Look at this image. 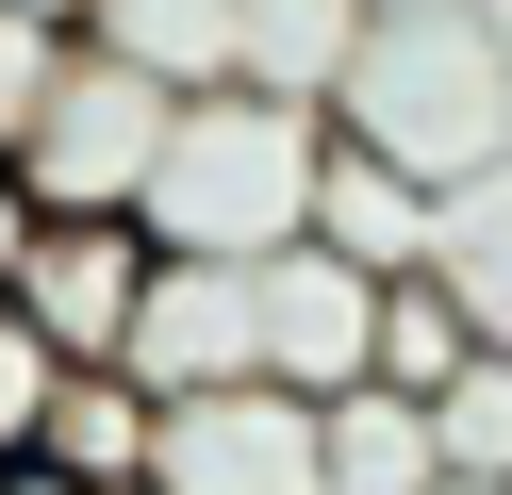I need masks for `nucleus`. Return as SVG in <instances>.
Instances as JSON below:
<instances>
[{"label":"nucleus","instance_id":"1","mask_svg":"<svg viewBox=\"0 0 512 495\" xmlns=\"http://www.w3.org/2000/svg\"><path fill=\"white\" fill-rule=\"evenodd\" d=\"M314 198H331V99L281 83H199L149 165V248L182 264H281L314 248Z\"/></svg>","mask_w":512,"mask_h":495},{"label":"nucleus","instance_id":"2","mask_svg":"<svg viewBox=\"0 0 512 495\" xmlns=\"http://www.w3.org/2000/svg\"><path fill=\"white\" fill-rule=\"evenodd\" d=\"M364 149H397L413 182H479L512 165V17L496 0H380L364 66L331 99Z\"/></svg>","mask_w":512,"mask_h":495},{"label":"nucleus","instance_id":"3","mask_svg":"<svg viewBox=\"0 0 512 495\" xmlns=\"http://www.w3.org/2000/svg\"><path fill=\"white\" fill-rule=\"evenodd\" d=\"M166 132H182V83H149V66H116L100 33H83L17 165H34V198H50V215H149V165H166Z\"/></svg>","mask_w":512,"mask_h":495},{"label":"nucleus","instance_id":"4","mask_svg":"<svg viewBox=\"0 0 512 495\" xmlns=\"http://www.w3.org/2000/svg\"><path fill=\"white\" fill-rule=\"evenodd\" d=\"M149 495H331V396H298V380L166 396V429H149Z\"/></svg>","mask_w":512,"mask_h":495},{"label":"nucleus","instance_id":"5","mask_svg":"<svg viewBox=\"0 0 512 495\" xmlns=\"http://www.w3.org/2000/svg\"><path fill=\"white\" fill-rule=\"evenodd\" d=\"M248 297H265V380H298V396H364L380 380V264H347L331 231L248 264Z\"/></svg>","mask_w":512,"mask_h":495},{"label":"nucleus","instance_id":"6","mask_svg":"<svg viewBox=\"0 0 512 495\" xmlns=\"http://www.w3.org/2000/svg\"><path fill=\"white\" fill-rule=\"evenodd\" d=\"M149 281H166V248H149V215H50V248H34V330L67 363H133V330H149Z\"/></svg>","mask_w":512,"mask_h":495},{"label":"nucleus","instance_id":"7","mask_svg":"<svg viewBox=\"0 0 512 495\" xmlns=\"http://www.w3.org/2000/svg\"><path fill=\"white\" fill-rule=\"evenodd\" d=\"M133 380L149 396H215V380H265V297H248V264H182L149 281V330H133Z\"/></svg>","mask_w":512,"mask_h":495},{"label":"nucleus","instance_id":"8","mask_svg":"<svg viewBox=\"0 0 512 495\" xmlns=\"http://www.w3.org/2000/svg\"><path fill=\"white\" fill-rule=\"evenodd\" d=\"M314 231H331L347 264H380V281H413V264L446 248V182H413L397 149H364V132L331 116V198H314Z\"/></svg>","mask_w":512,"mask_h":495},{"label":"nucleus","instance_id":"9","mask_svg":"<svg viewBox=\"0 0 512 495\" xmlns=\"http://www.w3.org/2000/svg\"><path fill=\"white\" fill-rule=\"evenodd\" d=\"M149 429H166V396L133 380V363H67V396H50V479H83V495H149Z\"/></svg>","mask_w":512,"mask_h":495},{"label":"nucleus","instance_id":"10","mask_svg":"<svg viewBox=\"0 0 512 495\" xmlns=\"http://www.w3.org/2000/svg\"><path fill=\"white\" fill-rule=\"evenodd\" d=\"M380 0H232V83H281V99H347Z\"/></svg>","mask_w":512,"mask_h":495},{"label":"nucleus","instance_id":"11","mask_svg":"<svg viewBox=\"0 0 512 495\" xmlns=\"http://www.w3.org/2000/svg\"><path fill=\"white\" fill-rule=\"evenodd\" d=\"M446 479H463V462H446L430 396H397V380L331 396V495H446Z\"/></svg>","mask_w":512,"mask_h":495},{"label":"nucleus","instance_id":"12","mask_svg":"<svg viewBox=\"0 0 512 495\" xmlns=\"http://www.w3.org/2000/svg\"><path fill=\"white\" fill-rule=\"evenodd\" d=\"M83 33H100L116 66H149V83H182V99L232 83V0H100Z\"/></svg>","mask_w":512,"mask_h":495},{"label":"nucleus","instance_id":"13","mask_svg":"<svg viewBox=\"0 0 512 495\" xmlns=\"http://www.w3.org/2000/svg\"><path fill=\"white\" fill-rule=\"evenodd\" d=\"M430 281H446V297H463V314L512 347V165L446 182V248H430Z\"/></svg>","mask_w":512,"mask_h":495},{"label":"nucleus","instance_id":"14","mask_svg":"<svg viewBox=\"0 0 512 495\" xmlns=\"http://www.w3.org/2000/svg\"><path fill=\"white\" fill-rule=\"evenodd\" d=\"M479 347H496V330H479L463 297L430 281V264H413V281H380V380H397V396H446Z\"/></svg>","mask_w":512,"mask_h":495},{"label":"nucleus","instance_id":"15","mask_svg":"<svg viewBox=\"0 0 512 495\" xmlns=\"http://www.w3.org/2000/svg\"><path fill=\"white\" fill-rule=\"evenodd\" d=\"M50 396H67V347L34 330V297H0V479L50 446Z\"/></svg>","mask_w":512,"mask_h":495},{"label":"nucleus","instance_id":"16","mask_svg":"<svg viewBox=\"0 0 512 495\" xmlns=\"http://www.w3.org/2000/svg\"><path fill=\"white\" fill-rule=\"evenodd\" d=\"M67 50H83V33H50V17H17V0H0V165L34 149V116H50V83H67Z\"/></svg>","mask_w":512,"mask_h":495},{"label":"nucleus","instance_id":"17","mask_svg":"<svg viewBox=\"0 0 512 495\" xmlns=\"http://www.w3.org/2000/svg\"><path fill=\"white\" fill-rule=\"evenodd\" d=\"M34 248H50V198H34V165H0V297L34 281Z\"/></svg>","mask_w":512,"mask_h":495},{"label":"nucleus","instance_id":"18","mask_svg":"<svg viewBox=\"0 0 512 495\" xmlns=\"http://www.w3.org/2000/svg\"><path fill=\"white\" fill-rule=\"evenodd\" d=\"M17 17H50V33H83V17H100V0H17Z\"/></svg>","mask_w":512,"mask_h":495},{"label":"nucleus","instance_id":"19","mask_svg":"<svg viewBox=\"0 0 512 495\" xmlns=\"http://www.w3.org/2000/svg\"><path fill=\"white\" fill-rule=\"evenodd\" d=\"M0 495H83V479H50V462H17V479H0Z\"/></svg>","mask_w":512,"mask_h":495},{"label":"nucleus","instance_id":"20","mask_svg":"<svg viewBox=\"0 0 512 495\" xmlns=\"http://www.w3.org/2000/svg\"><path fill=\"white\" fill-rule=\"evenodd\" d=\"M446 495H512V479H446Z\"/></svg>","mask_w":512,"mask_h":495}]
</instances>
